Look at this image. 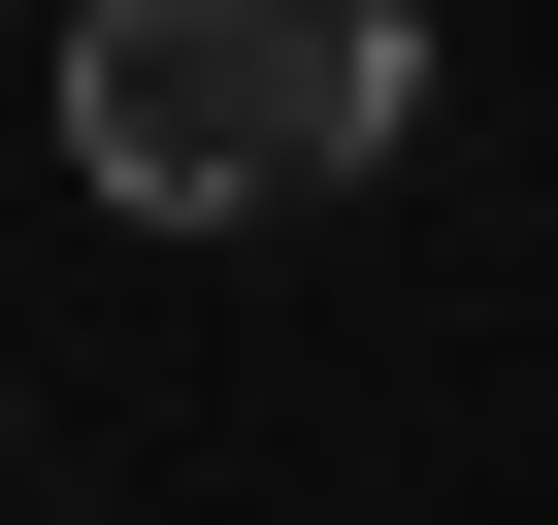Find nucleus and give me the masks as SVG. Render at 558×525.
Masks as SVG:
<instances>
[{
    "instance_id": "obj_1",
    "label": "nucleus",
    "mask_w": 558,
    "mask_h": 525,
    "mask_svg": "<svg viewBox=\"0 0 558 525\" xmlns=\"http://www.w3.org/2000/svg\"><path fill=\"white\" fill-rule=\"evenodd\" d=\"M427 132V0H66V164L132 230H296Z\"/></svg>"
}]
</instances>
